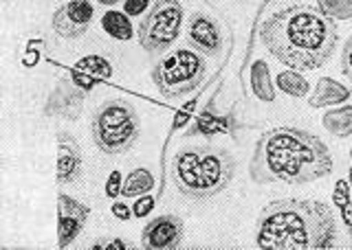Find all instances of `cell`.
<instances>
[{
	"instance_id": "obj_1",
	"label": "cell",
	"mask_w": 352,
	"mask_h": 250,
	"mask_svg": "<svg viewBox=\"0 0 352 250\" xmlns=\"http://www.w3.org/2000/svg\"><path fill=\"white\" fill-rule=\"evenodd\" d=\"M264 49L293 71H315L333 58L339 31L319 7L295 3L271 14L260 27Z\"/></svg>"
},
{
	"instance_id": "obj_2",
	"label": "cell",
	"mask_w": 352,
	"mask_h": 250,
	"mask_svg": "<svg viewBox=\"0 0 352 250\" xmlns=\"http://www.w3.org/2000/svg\"><path fill=\"white\" fill-rule=\"evenodd\" d=\"M333 171V156L322 138L293 125L267 129L249 162L256 184H308Z\"/></svg>"
},
{
	"instance_id": "obj_3",
	"label": "cell",
	"mask_w": 352,
	"mask_h": 250,
	"mask_svg": "<svg viewBox=\"0 0 352 250\" xmlns=\"http://www.w3.org/2000/svg\"><path fill=\"white\" fill-rule=\"evenodd\" d=\"M335 239V215L319 200H275L256 222V244L262 250H326Z\"/></svg>"
},
{
	"instance_id": "obj_4",
	"label": "cell",
	"mask_w": 352,
	"mask_h": 250,
	"mask_svg": "<svg viewBox=\"0 0 352 250\" xmlns=\"http://www.w3.org/2000/svg\"><path fill=\"white\" fill-rule=\"evenodd\" d=\"M236 173V158L212 145L183 147L172 160V182L187 200L203 202L223 193Z\"/></svg>"
},
{
	"instance_id": "obj_5",
	"label": "cell",
	"mask_w": 352,
	"mask_h": 250,
	"mask_svg": "<svg viewBox=\"0 0 352 250\" xmlns=\"http://www.w3.org/2000/svg\"><path fill=\"white\" fill-rule=\"evenodd\" d=\"M141 121L137 110L124 99H108L97 108L91 123L93 143L102 154H124L137 143Z\"/></svg>"
},
{
	"instance_id": "obj_6",
	"label": "cell",
	"mask_w": 352,
	"mask_h": 250,
	"mask_svg": "<svg viewBox=\"0 0 352 250\" xmlns=\"http://www.w3.org/2000/svg\"><path fill=\"white\" fill-rule=\"evenodd\" d=\"M207 75V60L194 49H176L154 64L150 77L165 99H179L194 92Z\"/></svg>"
},
{
	"instance_id": "obj_7",
	"label": "cell",
	"mask_w": 352,
	"mask_h": 250,
	"mask_svg": "<svg viewBox=\"0 0 352 250\" xmlns=\"http://www.w3.org/2000/svg\"><path fill=\"white\" fill-rule=\"evenodd\" d=\"M183 20L185 12L179 0H154L152 7L141 16L137 29L141 49L146 53L168 51L181 36Z\"/></svg>"
},
{
	"instance_id": "obj_8",
	"label": "cell",
	"mask_w": 352,
	"mask_h": 250,
	"mask_svg": "<svg viewBox=\"0 0 352 250\" xmlns=\"http://www.w3.org/2000/svg\"><path fill=\"white\" fill-rule=\"evenodd\" d=\"M187 47L203 53L205 58H214L225 49V31L220 23L205 12H196L187 18L185 27Z\"/></svg>"
},
{
	"instance_id": "obj_9",
	"label": "cell",
	"mask_w": 352,
	"mask_h": 250,
	"mask_svg": "<svg viewBox=\"0 0 352 250\" xmlns=\"http://www.w3.org/2000/svg\"><path fill=\"white\" fill-rule=\"evenodd\" d=\"M93 14L95 9L88 0H69L53 12L51 27L55 36H60L62 40H77L91 27Z\"/></svg>"
},
{
	"instance_id": "obj_10",
	"label": "cell",
	"mask_w": 352,
	"mask_h": 250,
	"mask_svg": "<svg viewBox=\"0 0 352 250\" xmlns=\"http://www.w3.org/2000/svg\"><path fill=\"white\" fill-rule=\"evenodd\" d=\"M91 217V209L71 195H58V246H71L77 237L82 235L84 226Z\"/></svg>"
},
{
	"instance_id": "obj_11",
	"label": "cell",
	"mask_w": 352,
	"mask_h": 250,
	"mask_svg": "<svg viewBox=\"0 0 352 250\" xmlns=\"http://www.w3.org/2000/svg\"><path fill=\"white\" fill-rule=\"evenodd\" d=\"M183 237H185V224L181 217L174 213H163L146 224L141 233V242L143 246L152 250H170V248H179Z\"/></svg>"
},
{
	"instance_id": "obj_12",
	"label": "cell",
	"mask_w": 352,
	"mask_h": 250,
	"mask_svg": "<svg viewBox=\"0 0 352 250\" xmlns=\"http://www.w3.org/2000/svg\"><path fill=\"white\" fill-rule=\"evenodd\" d=\"M58 165H55V180L62 187L80 182L84 176V156L77 140L69 132H58Z\"/></svg>"
},
{
	"instance_id": "obj_13",
	"label": "cell",
	"mask_w": 352,
	"mask_h": 250,
	"mask_svg": "<svg viewBox=\"0 0 352 250\" xmlns=\"http://www.w3.org/2000/svg\"><path fill=\"white\" fill-rule=\"evenodd\" d=\"M113 77V66L110 62L102 55H86L73 66L71 79L77 88H82L84 92H91L95 88L97 82H108Z\"/></svg>"
},
{
	"instance_id": "obj_14",
	"label": "cell",
	"mask_w": 352,
	"mask_h": 250,
	"mask_svg": "<svg viewBox=\"0 0 352 250\" xmlns=\"http://www.w3.org/2000/svg\"><path fill=\"white\" fill-rule=\"evenodd\" d=\"M84 90L77 88L73 84V79H62L60 86L51 92L49 101H47V108H44V112L49 116H64V118H77L75 110H71V105L80 108L82 110V103H84Z\"/></svg>"
},
{
	"instance_id": "obj_15",
	"label": "cell",
	"mask_w": 352,
	"mask_h": 250,
	"mask_svg": "<svg viewBox=\"0 0 352 250\" xmlns=\"http://www.w3.org/2000/svg\"><path fill=\"white\" fill-rule=\"evenodd\" d=\"M236 127H238V123L234 121V118H231L229 114H218L212 108V103H209L207 110L196 118L190 129H187V136L212 138L216 134H234Z\"/></svg>"
},
{
	"instance_id": "obj_16",
	"label": "cell",
	"mask_w": 352,
	"mask_h": 250,
	"mask_svg": "<svg viewBox=\"0 0 352 250\" xmlns=\"http://www.w3.org/2000/svg\"><path fill=\"white\" fill-rule=\"evenodd\" d=\"M350 99V88L344 84H339L330 77H322L313 88L311 97H308V105L311 108H326V105H341Z\"/></svg>"
},
{
	"instance_id": "obj_17",
	"label": "cell",
	"mask_w": 352,
	"mask_h": 250,
	"mask_svg": "<svg viewBox=\"0 0 352 250\" xmlns=\"http://www.w3.org/2000/svg\"><path fill=\"white\" fill-rule=\"evenodd\" d=\"M251 90L260 101H267V103L275 101V88L271 82V73H269V66L264 60L253 62V66H251Z\"/></svg>"
},
{
	"instance_id": "obj_18",
	"label": "cell",
	"mask_w": 352,
	"mask_h": 250,
	"mask_svg": "<svg viewBox=\"0 0 352 250\" xmlns=\"http://www.w3.org/2000/svg\"><path fill=\"white\" fill-rule=\"evenodd\" d=\"M324 127L337 138H346L352 134V105H341L328 110L322 118Z\"/></svg>"
},
{
	"instance_id": "obj_19",
	"label": "cell",
	"mask_w": 352,
	"mask_h": 250,
	"mask_svg": "<svg viewBox=\"0 0 352 250\" xmlns=\"http://www.w3.org/2000/svg\"><path fill=\"white\" fill-rule=\"evenodd\" d=\"M154 189V176L148 169H132L128 173V178L124 180V189H121V195L124 198H141Z\"/></svg>"
},
{
	"instance_id": "obj_20",
	"label": "cell",
	"mask_w": 352,
	"mask_h": 250,
	"mask_svg": "<svg viewBox=\"0 0 352 250\" xmlns=\"http://www.w3.org/2000/svg\"><path fill=\"white\" fill-rule=\"evenodd\" d=\"M102 29L110 38L128 42L132 38V23L124 12H108L102 16Z\"/></svg>"
},
{
	"instance_id": "obj_21",
	"label": "cell",
	"mask_w": 352,
	"mask_h": 250,
	"mask_svg": "<svg viewBox=\"0 0 352 250\" xmlns=\"http://www.w3.org/2000/svg\"><path fill=\"white\" fill-rule=\"evenodd\" d=\"M275 84H278V88L284 95L295 97V99H302V97H306L308 92H311V84H308V79L297 71H293V68L291 71H282L278 75V79H275Z\"/></svg>"
},
{
	"instance_id": "obj_22",
	"label": "cell",
	"mask_w": 352,
	"mask_h": 250,
	"mask_svg": "<svg viewBox=\"0 0 352 250\" xmlns=\"http://www.w3.org/2000/svg\"><path fill=\"white\" fill-rule=\"evenodd\" d=\"M319 12L333 20H350L352 18V0H317Z\"/></svg>"
},
{
	"instance_id": "obj_23",
	"label": "cell",
	"mask_w": 352,
	"mask_h": 250,
	"mask_svg": "<svg viewBox=\"0 0 352 250\" xmlns=\"http://www.w3.org/2000/svg\"><path fill=\"white\" fill-rule=\"evenodd\" d=\"M350 191H352V187H350L348 180H337L335 191H333V202H335L337 209H341L346 202H350Z\"/></svg>"
},
{
	"instance_id": "obj_24",
	"label": "cell",
	"mask_w": 352,
	"mask_h": 250,
	"mask_svg": "<svg viewBox=\"0 0 352 250\" xmlns=\"http://www.w3.org/2000/svg\"><path fill=\"white\" fill-rule=\"evenodd\" d=\"M121 189H124V178H121V171L115 169L106 180V195L108 198H117V195H121Z\"/></svg>"
},
{
	"instance_id": "obj_25",
	"label": "cell",
	"mask_w": 352,
	"mask_h": 250,
	"mask_svg": "<svg viewBox=\"0 0 352 250\" xmlns=\"http://www.w3.org/2000/svg\"><path fill=\"white\" fill-rule=\"evenodd\" d=\"M93 250H102V248H108V250H124V248H132L128 242H124V239L119 237H102L97 239V242L91 246Z\"/></svg>"
},
{
	"instance_id": "obj_26",
	"label": "cell",
	"mask_w": 352,
	"mask_h": 250,
	"mask_svg": "<svg viewBox=\"0 0 352 250\" xmlns=\"http://www.w3.org/2000/svg\"><path fill=\"white\" fill-rule=\"evenodd\" d=\"M150 0H124V14L126 16H143L148 12Z\"/></svg>"
},
{
	"instance_id": "obj_27",
	"label": "cell",
	"mask_w": 352,
	"mask_h": 250,
	"mask_svg": "<svg viewBox=\"0 0 352 250\" xmlns=\"http://www.w3.org/2000/svg\"><path fill=\"white\" fill-rule=\"evenodd\" d=\"M152 209H154V198L146 193V195H141V198L135 202V206H132V215H135V217H146Z\"/></svg>"
},
{
	"instance_id": "obj_28",
	"label": "cell",
	"mask_w": 352,
	"mask_h": 250,
	"mask_svg": "<svg viewBox=\"0 0 352 250\" xmlns=\"http://www.w3.org/2000/svg\"><path fill=\"white\" fill-rule=\"evenodd\" d=\"M341 71H344V75L352 82V36L344 45V51H341Z\"/></svg>"
},
{
	"instance_id": "obj_29",
	"label": "cell",
	"mask_w": 352,
	"mask_h": 250,
	"mask_svg": "<svg viewBox=\"0 0 352 250\" xmlns=\"http://www.w3.org/2000/svg\"><path fill=\"white\" fill-rule=\"evenodd\" d=\"M110 211H113V215L117 217V220H124V222H128L130 217H135V215H132V209H130V206H126L124 202H115Z\"/></svg>"
},
{
	"instance_id": "obj_30",
	"label": "cell",
	"mask_w": 352,
	"mask_h": 250,
	"mask_svg": "<svg viewBox=\"0 0 352 250\" xmlns=\"http://www.w3.org/2000/svg\"><path fill=\"white\" fill-rule=\"evenodd\" d=\"M341 217H344V224L348 228V237L352 239V202H346L341 206Z\"/></svg>"
},
{
	"instance_id": "obj_31",
	"label": "cell",
	"mask_w": 352,
	"mask_h": 250,
	"mask_svg": "<svg viewBox=\"0 0 352 250\" xmlns=\"http://www.w3.org/2000/svg\"><path fill=\"white\" fill-rule=\"evenodd\" d=\"M97 3H102V5H117V3H121V0H97Z\"/></svg>"
},
{
	"instance_id": "obj_32",
	"label": "cell",
	"mask_w": 352,
	"mask_h": 250,
	"mask_svg": "<svg viewBox=\"0 0 352 250\" xmlns=\"http://www.w3.org/2000/svg\"><path fill=\"white\" fill-rule=\"evenodd\" d=\"M348 182H350V187H352V167H350V171H348Z\"/></svg>"
},
{
	"instance_id": "obj_33",
	"label": "cell",
	"mask_w": 352,
	"mask_h": 250,
	"mask_svg": "<svg viewBox=\"0 0 352 250\" xmlns=\"http://www.w3.org/2000/svg\"><path fill=\"white\" fill-rule=\"evenodd\" d=\"M350 158H352V149H350Z\"/></svg>"
}]
</instances>
